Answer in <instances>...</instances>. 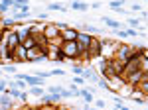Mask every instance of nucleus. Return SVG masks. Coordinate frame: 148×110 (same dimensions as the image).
<instances>
[{"label":"nucleus","instance_id":"obj_1","mask_svg":"<svg viewBox=\"0 0 148 110\" xmlns=\"http://www.w3.org/2000/svg\"><path fill=\"white\" fill-rule=\"evenodd\" d=\"M61 53H63V57L65 59H69V61H73V59H77L81 53V49H79V45H77V41H63L61 43Z\"/></svg>","mask_w":148,"mask_h":110},{"label":"nucleus","instance_id":"obj_2","mask_svg":"<svg viewBox=\"0 0 148 110\" xmlns=\"http://www.w3.org/2000/svg\"><path fill=\"white\" fill-rule=\"evenodd\" d=\"M136 53H138L136 47H132V45H121V47L114 51V59L121 61V63H126L130 57H134Z\"/></svg>","mask_w":148,"mask_h":110},{"label":"nucleus","instance_id":"obj_3","mask_svg":"<svg viewBox=\"0 0 148 110\" xmlns=\"http://www.w3.org/2000/svg\"><path fill=\"white\" fill-rule=\"evenodd\" d=\"M42 33H44V37L47 39V45H49L59 37V28H57L56 24H46L44 30H42Z\"/></svg>","mask_w":148,"mask_h":110},{"label":"nucleus","instance_id":"obj_4","mask_svg":"<svg viewBox=\"0 0 148 110\" xmlns=\"http://www.w3.org/2000/svg\"><path fill=\"white\" fill-rule=\"evenodd\" d=\"M85 53H87V61L93 59V57H99L101 55V39H95L93 37L91 43L87 45V49H85Z\"/></svg>","mask_w":148,"mask_h":110},{"label":"nucleus","instance_id":"obj_5","mask_svg":"<svg viewBox=\"0 0 148 110\" xmlns=\"http://www.w3.org/2000/svg\"><path fill=\"white\" fill-rule=\"evenodd\" d=\"M91 35L89 33H85V32H77V37H75V41H77V45H79V49H81V53H85V49H87V45L91 43Z\"/></svg>","mask_w":148,"mask_h":110},{"label":"nucleus","instance_id":"obj_6","mask_svg":"<svg viewBox=\"0 0 148 110\" xmlns=\"http://www.w3.org/2000/svg\"><path fill=\"white\" fill-rule=\"evenodd\" d=\"M75 37H77V30L71 26L59 30V39H63V41H75Z\"/></svg>","mask_w":148,"mask_h":110},{"label":"nucleus","instance_id":"obj_7","mask_svg":"<svg viewBox=\"0 0 148 110\" xmlns=\"http://www.w3.org/2000/svg\"><path fill=\"white\" fill-rule=\"evenodd\" d=\"M126 83H128V87H136L138 83L142 81L144 77H148V73H142V71H134V73H130V75H126Z\"/></svg>","mask_w":148,"mask_h":110},{"label":"nucleus","instance_id":"obj_8","mask_svg":"<svg viewBox=\"0 0 148 110\" xmlns=\"http://www.w3.org/2000/svg\"><path fill=\"white\" fill-rule=\"evenodd\" d=\"M18 79L26 81V85H30V87H44V79H40V77H30V75H18Z\"/></svg>","mask_w":148,"mask_h":110},{"label":"nucleus","instance_id":"obj_9","mask_svg":"<svg viewBox=\"0 0 148 110\" xmlns=\"http://www.w3.org/2000/svg\"><path fill=\"white\" fill-rule=\"evenodd\" d=\"M42 104H59L61 102V96H59V92L53 94V92H49V94H42V100H40Z\"/></svg>","mask_w":148,"mask_h":110},{"label":"nucleus","instance_id":"obj_10","mask_svg":"<svg viewBox=\"0 0 148 110\" xmlns=\"http://www.w3.org/2000/svg\"><path fill=\"white\" fill-rule=\"evenodd\" d=\"M71 8H73V10L83 12V10H87V8H89V4H87L85 0H81V2H73V0H71Z\"/></svg>","mask_w":148,"mask_h":110},{"label":"nucleus","instance_id":"obj_11","mask_svg":"<svg viewBox=\"0 0 148 110\" xmlns=\"http://www.w3.org/2000/svg\"><path fill=\"white\" fill-rule=\"evenodd\" d=\"M123 4H125V0H113V2H109V6H111V8H113L114 12H121V14H123Z\"/></svg>","mask_w":148,"mask_h":110},{"label":"nucleus","instance_id":"obj_12","mask_svg":"<svg viewBox=\"0 0 148 110\" xmlns=\"http://www.w3.org/2000/svg\"><path fill=\"white\" fill-rule=\"evenodd\" d=\"M46 8H47L49 12H65V10H67V8H63L59 2H51V4H47Z\"/></svg>","mask_w":148,"mask_h":110},{"label":"nucleus","instance_id":"obj_13","mask_svg":"<svg viewBox=\"0 0 148 110\" xmlns=\"http://www.w3.org/2000/svg\"><path fill=\"white\" fill-rule=\"evenodd\" d=\"M0 104L4 106V108H12V100L8 98V94L4 92V94H0Z\"/></svg>","mask_w":148,"mask_h":110},{"label":"nucleus","instance_id":"obj_14","mask_svg":"<svg viewBox=\"0 0 148 110\" xmlns=\"http://www.w3.org/2000/svg\"><path fill=\"white\" fill-rule=\"evenodd\" d=\"M126 24H128V26H130L132 30H138V28L142 30V28H144V24H140V22L136 20V18H128V22H126Z\"/></svg>","mask_w":148,"mask_h":110},{"label":"nucleus","instance_id":"obj_15","mask_svg":"<svg viewBox=\"0 0 148 110\" xmlns=\"http://www.w3.org/2000/svg\"><path fill=\"white\" fill-rule=\"evenodd\" d=\"M105 24H107L109 28H113V30H121V26H123L121 22H116V20H111V18H105Z\"/></svg>","mask_w":148,"mask_h":110},{"label":"nucleus","instance_id":"obj_16","mask_svg":"<svg viewBox=\"0 0 148 110\" xmlns=\"http://www.w3.org/2000/svg\"><path fill=\"white\" fill-rule=\"evenodd\" d=\"M79 96H83V98L87 100V102H93V92L85 90V88H79Z\"/></svg>","mask_w":148,"mask_h":110},{"label":"nucleus","instance_id":"obj_17","mask_svg":"<svg viewBox=\"0 0 148 110\" xmlns=\"http://www.w3.org/2000/svg\"><path fill=\"white\" fill-rule=\"evenodd\" d=\"M12 8V0H2L0 2V12H8Z\"/></svg>","mask_w":148,"mask_h":110},{"label":"nucleus","instance_id":"obj_18","mask_svg":"<svg viewBox=\"0 0 148 110\" xmlns=\"http://www.w3.org/2000/svg\"><path fill=\"white\" fill-rule=\"evenodd\" d=\"M83 32H85V33H99L101 30H99V28H95V26H89V24H85V26H83Z\"/></svg>","mask_w":148,"mask_h":110},{"label":"nucleus","instance_id":"obj_19","mask_svg":"<svg viewBox=\"0 0 148 110\" xmlns=\"http://www.w3.org/2000/svg\"><path fill=\"white\" fill-rule=\"evenodd\" d=\"M12 26H16V20H12V18H6V20H2V28H4V30H10Z\"/></svg>","mask_w":148,"mask_h":110},{"label":"nucleus","instance_id":"obj_20","mask_svg":"<svg viewBox=\"0 0 148 110\" xmlns=\"http://www.w3.org/2000/svg\"><path fill=\"white\" fill-rule=\"evenodd\" d=\"M30 94L42 96V94H44V88H42V87H32V88H30Z\"/></svg>","mask_w":148,"mask_h":110},{"label":"nucleus","instance_id":"obj_21","mask_svg":"<svg viewBox=\"0 0 148 110\" xmlns=\"http://www.w3.org/2000/svg\"><path fill=\"white\" fill-rule=\"evenodd\" d=\"M47 73H49V77H57V75L63 77V75H65V71H61V69H57V71H47Z\"/></svg>","mask_w":148,"mask_h":110},{"label":"nucleus","instance_id":"obj_22","mask_svg":"<svg viewBox=\"0 0 148 110\" xmlns=\"http://www.w3.org/2000/svg\"><path fill=\"white\" fill-rule=\"evenodd\" d=\"M61 88H63V87H59V85H57V87H56V85H51V87H47V92H53V94H57Z\"/></svg>","mask_w":148,"mask_h":110},{"label":"nucleus","instance_id":"obj_23","mask_svg":"<svg viewBox=\"0 0 148 110\" xmlns=\"http://www.w3.org/2000/svg\"><path fill=\"white\" fill-rule=\"evenodd\" d=\"M93 102H95V108H97V110L105 108V100H93Z\"/></svg>","mask_w":148,"mask_h":110},{"label":"nucleus","instance_id":"obj_24","mask_svg":"<svg viewBox=\"0 0 148 110\" xmlns=\"http://www.w3.org/2000/svg\"><path fill=\"white\" fill-rule=\"evenodd\" d=\"M130 10H132V12H142V10H144V6H142V4H132Z\"/></svg>","mask_w":148,"mask_h":110},{"label":"nucleus","instance_id":"obj_25","mask_svg":"<svg viewBox=\"0 0 148 110\" xmlns=\"http://www.w3.org/2000/svg\"><path fill=\"white\" fill-rule=\"evenodd\" d=\"M116 32H119V37H121V39H126V37H128L126 30H116Z\"/></svg>","mask_w":148,"mask_h":110},{"label":"nucleus","instance_id":"obj_26","mask_svg":"<svg viewBox=\"0 0 148 110\" xmlns=\"http://www.w3.org/2000/svg\"><path fill=\"white\" fill-rule=\"evenodd\" d=\"M81 73H83V69H81L79 65H75V67H73V75H79V77H81Z\"/></svg>","mask_w":148,"mask_h":110},{"label":"nucleus","instance_id":"obj_27","mask_svg":"<svg viewBox=\"0 0 148 110\" xmlns=\"http://www.w3.org/2000/svg\"><path fill=\"white\" fill-rule=\"evenodd\" d=\"M73 83H75V85H83V83H85V79H83V77H79V75H77V77L73 79Z\"/></svg>","mask_w":148,"mask_h":110},{"label":"nucleus","instance_id":"obj_28","mask_svg":"<svg viewBox=\"0 0 148 110\" xmlns=\"http://www.w3.org/2000/svg\"><path fill=\"white\" fill-rule=\"evenodd\" d=\"M6 90V81H0V92H4Z\"/></svg>","mask_w":148,"mask_h":110},{"label":"nucleus","instance_id":"obj_29","mask_svg":"<svg viewBox=\"0 0 148 110\" xmlns=\"http://www.w3.org/2000/svg\"><path fill=\"white\" fill-rule=\"evenodd\" d=\"M6 71H10V73H14V71H16V65H14V63H12V65H8V69H6Z\"/></svg>","mask_w":148,"mask_h":110},{"label":"nucleus","instance_id":"obj_30","mask_svg":"<svg viewBox=\"0 0 148 110\" xmlns=\"http://www.w3.org/2000/svg\"><path fill=\"white\" fill-rule=\"evenodd\" d=\"M91 8H95V10H97V8H101V2H93Z\"/></svg>","mask_w":148,"mask_h":110},{"label":"nucleus","instance_id":"obj_31","mask_svg":"<svg viewBox=\"0 0 148 110\" xmlns=\"http://www.w3.org/2000/svg\"><path fill=\"white\" fill-rule=\"evenodd\" d=\"M83 110H97V108H91L89 104H85V106H83Z\"/></svg>","mask_w":148,"mask_h":110},{"label":"nucleus","instance_id":"obj_32","mask_svg":"<svg viewBox=\"0 0 148 110\" xmlns=\"http://www.w3.org/2000/svg\"><path fill=\"white\" fill-rule=\"evenodd\" d=\"M0 45H2V32H0Z\"/></svg>","mask_w":148,"mask_h":110},{"label":"nucleus","instance_id":"obj_33","mask_svg":"<svg viewBox=\"0 0 148 110\" xmlns=\"http://www.w3.org/2000/svg\"><path fill=\"white\" fill-rule=\"evenodd\" d=\"M69 110H75V108H69Z\"/></svg>","mask_w":148,"mask_h":110}]
</instances>
